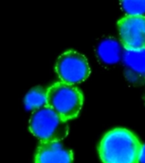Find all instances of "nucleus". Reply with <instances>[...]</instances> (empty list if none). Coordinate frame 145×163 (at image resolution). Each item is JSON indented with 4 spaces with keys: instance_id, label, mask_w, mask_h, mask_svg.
<instances>
[{
    "instance_id": "nucleus-11",
    "label": "nucleus",
    "mask_w": 145,
    "mask_h": 163,
    "mask_svg": "<svg viewBox=\"0 0 145 163\" xmlns=\"http://www.w3.org/2000/svg\"><path fill=\"white\" fill-rule=\"evenodd\" d=\"M138 163H145V144L142 145V150L139 156Z\"/></svg>"
},
{
    "instance_id": "nucleus-7",
    "label": "nucleus",
    "mask_w": 145,
    "mask_h": 163,
    "mask_svg": "<svg viewBox=\"0 0 145 163\" xmlns=\"http://www.w3.org/2000/svg\"><path fill=\"white\" fill-rule=\"evenodd\" d=\"M73 161L71 150L57 141L41 142L35 155V163H73Z\"/></svg>"
},
{
    "instance_id": "nucleus-5",
    "label": "nucleus",
    "mask_w": 145,
    "mask_h": 163,
    "mask_svg": "<svg viewBox=\"0 0 145 163\" xmlns=\"http://www.w3.org/2000/svg\"><path fill=\"white\" fill-rule=\"evenodd\" d=\"M118 29L125 49H145V17L126 15L118 21Z\"/></svg>"
},
{
    "instance_id": "nucleus-2",
    "label": "nucleus",
    "mask_w": 145,
    "mask_h": 163,
    "mask_svg": "<svg viewBox=\"0 0 145 163\" xmlns=\"http://www.w3.org/2000/svg\"><path fill=\"white\" fill-rule=\"evenodd\" d=\"M83 102L82 92L74 85L59 82L47 88V106L66 122L78 116Z\"/></svg>"
},
{
    "instance_id": "nucleus-10",
    "label": "nucleus",
    "mask_w": 145,
    "mask_h": 163,
    "mask_svg": "<svg viewBox=\"0 0 145 163\" xmlns=\"http://www.w3.org/2000/svg\"><path fill=\"white\" fill-rule=\"evenodd\" d=\"M120 6L127 15L145 17V0L121 1Z\"/></svg>"
},
{
    "instance_id": "nucleus-12",
    "label": "nucleus",
    "mask_w": 145,
    "mask_h": 163,
    "mask_svg": "<svg viewBox=\"0 0 145 163\" xmlns=\"http://www.w3.org/2000/svg\"><path fill=\"white\" fill-rule=\"evenodd\" d=\"M144 100H145V94H144Z\"/></svg>"
},
{
    "instance_id": "nucleus-9",
    "label": "nucleus",
    "mask_w": 145,
    "mask_h": 163,
    "mask_svg": "<svg viewBox=\"0 0 145 163\" xmlns=\"http://www.w3.org/2000/svg\"><path fill=\"white\" fill-rule=\"evenodd\" d=\"M26 109L27 111H36L47 106V90L43 87L37 86L30 89L24 99Z\"/></svg>"
},
{
    "instance_id": "nucleus-8",
    "label": "nucleus",
    "mask_w": 145,
    "mask_h": 163,
    "mask_svg": "<svg viewBox=\"0 0 145 163\" xmlns=\"http://www.w3.org/2000/svg\"><path fill=\"white\" fill-rule=\"evenodd\" d=\"M97 56L102 62L113 65L119 62L123 56L121 44L113 38H108L101 41L96 48Z\"/></svg>"
},
{
    "instance_id": "nucleus-3",
    "label": "nucleus",
    "mask_w": 145,
    "mask_h": 163,
    "mask_svg": "<svg viewBox=\"0 0 145 163\" xmlns=\"http://www.w3.org/2000/svg\"><path fill=\"white\" fill-rule=\"evenodd\" d=\"M29 129L41 142H61L68 136L69 127L66 121L46 106L32 112Z\"/></svg>"
},
{
    "instance_id": "nucleus-1",
    "label": "nucleus",
    "mask_w": 145,
    "mask_h": 163,
    "mask_svg": "<svg viewBox=\"0 0 145 163\" xmlns=\"http://www.w3.org/2000/svg\"><path fill=\"white\" fill-rule=\"evenodd\" d=\"M142 145L132 131L116 127L102 138L98 154L102 163H138Z\"/></svg>"
},
{
    "instance_id": "nucleus-6",
    "label": "nucleus",
    "mask_w": 145,
    "mask_h": 163,
    "mask_svg": "<svg viewBox=\"0 0 145 163\" xmlns=\"http://www.w3.org/2000/svg\"><path fill=\"white\" fill-rule=\"evenodd\" d=\"M122 62L127 81L136 86L145 83V49L138 51L124 49Z\"/></svg>"
},
{
    "instance_id": "nucleus-4",
    "label": "nucleus",
    "mask_w": 145,
    "mask_h": 163,
    "mask_svg": "<svg viewBox=\"0 0 145 163\" xmlns=\"http://www.w3.org/2000/svg\"><path fill=\"white\" fill-rule=\"evenodd\" d=\"M55 69L61 81L71 85L86 80L91 74L87 59L74 50L63 53L57 59Z\"/></svg>"
}]
</instances>
